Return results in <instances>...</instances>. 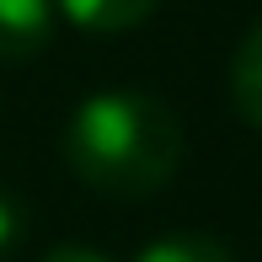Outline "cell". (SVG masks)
I'll use <instances>...</instances> for the list:
<instances>
[{"label":"cell","mask_w":262,"mask_h":262,"mask_svg":"<svg viewBox=\"0 0 262 262\" xmlns=\"http://www.w3.org/2000/svg\"><path fill=\"white\" fill-rule=\"evenodd\" d=\"M64 161L107 198H145L182 166V123L150 91H91L70 113Z\"/></svg>","instance_id":"6da1fadb"},{"label":"cell","mask_w":262,"mask_h":262,"mask_svg":"<svg viewBox=\"0 0 262 262\" xmlns=\"http://www.w3.org/2000/svg\"><path fill=\"white\" fill-rule=\"evenodd\" d=\"M54 38V0H0V59H32Z\"/></svg>","instance_id":"7a4b0ae2"},{"label":"cell","mask_w":262,"mask_h":262,"mask_svg":"<svg viewBox=\"0 0 262 262\" xmlns=\"http://www.w3.org/2000/svg\"><path fill=\"white\" fill-rule=\"evenodd\" d=\"M230 97H235V113H241L252 128H262V21L241 38V49H235Z\"/></svg>","instance_id":"3957f363"},{"label":"cell","mask_w":262,"mask_h":262,"mask_svg":"<svg viewBox=\"0 0 262 262\" xmlns=\"http://www.w3.org/2000/svg\"><path fill=\"white\" fill-rule=\"evenodd\" d=\"M75 27H91V32H123L134 21H145L161 0H54Z\"/></svg>","instance_id":"277c9868"},{"label":"cell","mask_w":262,"mask_h":262,"mask_svg":"<svg viewBox=\"0 0 262 262\" xmlns=\"http://www.w3.org/2000/svg\"><path fill=\"white\" fill-rule=\"evenodd\" d=\"M134 262H235V257L220 241H209V235H161Z\"/></svg>","instance_id":"5b68a950"},{"label":"cell","mask_w":262,"mask_h":262,"mask_svg":"<svg viewBox=\"0 0 262 262\" xmlns=\"http://www.w3.org/2000/svg\"><path fill=\"white\" fill-rule=\"evenodd\" d=\"M16 241H21V209H16V198L0 193V257H6Z\"/></svg>","instance_id":"8992f818"},{"label":"cell","mask_w":262,"mask_h":262,"mask_svg":"<svg viewBox=\"0 0 262 262\" xmlns=\"http://www.w3.org/2000/svg\"><path fill=\"white\" fill-rule=\"evenodd\" d=\"M43 262H107L97 246H54V252H43Z\"/></svg>","instance_id":"52a82bcc"}]
</instances>
